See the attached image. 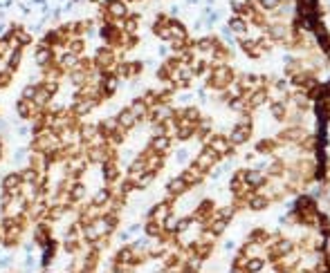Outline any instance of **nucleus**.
I'll use <instances>...</instances> for the list:
<instances>
[{
	"mask_svg": "<svg viewBox=\"0 0 330 273\" xmlns=\"http://www.w3.org/2000/svg\"><path fill=\"white\" fill-rule=\"evenodd\" d=\"M229 29L234 31V34H245V29H247V27H245V20L240 16H234L229 20Z\"/></svg>",
	"mask_w": 330,
	"mask_h": 273,
	"instance_id": "40",
	"label": "nucleus"
},
{
	"mask_svg": "<svg viewBox=\"0 0 330 273\" xmlns=\"http://www.w3.org/2000/svg\"><path fill=\"white\" fill-rule=\"evenodd\" d=\"M137 123H140V119L133 114L131 107H122V110H119V114H117V125H119V128H124L126 132H131Z\"/></svg>",
	"mask_w": 330,
	"mask_h": 273,
	"instance_id": "13",
	"label": "nucleus"
},
{
	"mask_svg": "<svg viewBox=\"0 0 330 273\" xmlns=\"http://www.w3.org/2000/svg\"><path fill=\"white\" fill-rule=\"evenodd\" d=\"M101 7L108 11V16L113 18L115 22H122L124 18L128 16V2L126 0H106Z\"/></svg>",
	"mask_w": 330,
	"mask_h": 273,
	"instance_id": "3",
	"label": "nucleus"
},
{
	"mask_svg": "<svg viewBox=\"0 0 330 273\" xmlns=\"http://www.w3.org/2000/svg\"><path fill=\"white\" fill-rule=\"evenodd\" d=\"M11 79H14V72L7 70V67H0V90L7 88L11 83Z\"/></svg>",
	"mask_w": 330,
	"mask_h": 273,
	"instance_id": "41",
	"label": "nucleus"
},
{
	"mask_svg": "<svg viewBox=\"0 0 330 273\" xmlns=\"http://www.w3.org/2000/svg\"><path fill=\"white\" fill-rule=\"evenodd\" d=\"M168 40H186V27L177 20H168Z\"/></svg>",
	"mask_w": 330,
	"mask_h": 273,
	"instance_id": "23",
	"label": "nucleus"
},
{
	"mask_svg": "<svg viewBox=\"0 0 330 273\" xmlns=\"http://www.w3.org/2000/svg\"><path fill=\"white\" fill-rule=\"evenodd\" d=\"M144 233L149 237H162L164 235V228H162V224H158V222H153V219H149V224L144 226Z\"/></svg>",
	"mask_w": 330,
	"mask_h": 273,
	"instance_id": "34",
	"label": "nucleus"
},
{
	"mask_svg": "<svg viewBox=\"0 0 330 273\" xmlns=\"http://www.w3.org/2000/svg\"><path fill=\"white\" fill-rule=\"evenodd\" d=\"M16 112H18V116L20 119H25V121H32L34 116L41 112V107L36 105V103L32 101V98H23L20 96V101L16 103Z\"/></svg>",
	"mask_w": 330,
	"mask_h": 273,
	"instance_id": "10",
	"label": "nucleus"
},
{
	"mask_svg": "<svg viewBox=\"0 0 330 273\" xmlns=\"http://www.w3.org/2000/svg\"><path fill=\"white\" fill-rule=\"evenodd\" d=\"M267 29H270V36L274 40H283V38H288V34H290V29H288L285 22H270Z\"/></svg>",
	"mask_w": 330,
	"mask_h": 273,
	"instance_id": "25",
	"label": "nucleus"
},
{
	"mask_svg": "<svg viewBox=\"0 0 330 273\" xmlns=\"http://www.w3.org/2000/svg\"><path fill=\"white\" fill-rule=\"evenodd\" d=\"M186 159V150H180L177 152V161H184Z\"/></svg>",
	"mask_w": 330,
	"mask_h": 273,
	"instance_id": "48",
	"label": "nucleus"
},
{
	"mask_svg": "<svg viewBox=\"0 0 330 273\" xmlns=\"http://www.w3.org/2000/svg\"><path fill=\"white\" fill-rule=\"evenodd\" d=\"M202 175H204L202 170H200L198 166L193 164V166H189V168H184V173H182L180 177L184 179V183H186V186H198V183L202 182Z\"/></svg>",
	"mask_w": 330,
	"mask_h": 273,
	"instance_id": "18",
	"label": "nucleus"
},
{
	"mask_svg": "<svg viewBox=\"0 0 330 273\" xmlns=\"http://www.w3.org/2000/svg\"><path fill=\"white\" fill-rule=\"evenodd\" d=\"M29 166H34V168L38 170L41 175H47V170H50L52 161L50 157H47V152H41V150H29Z\"/></svg>",
	"mask_w": 330,
	"mask_h": 273,
	"instance_id": "11",
	"label": "nucleus"
},
{
	"mask_svg": "<svg viewBox=\"0 0 330 273\" xmlns=\"http://www.w3.org/2000/svg\"><path fill=\"white\" fill-rule=\"evenodd\" d=\"M254 2H256L258 9H263V11H276L281 0H254Z\"/></svg>",
	"mask_w": 330,
	"mask_h": 273,
	"instance_id": "39",
	"label": "nucleus"
},
{
	"mask_svg": "<svg viewBox=\"0 0 330 273\" xmlns=\"http://www.w3.org/2000/svg\"><path fill=\"white\" fill-rule=\"evenodd\" d=\"M231 83H234V72H231L225 63H220V65L211 72L209 85H211V88H218V90H225V88H229Z\"/></svg>",
	"mask_w": 330,
	"mask_h": 273,
	"instance_id": "1",
	"label": "nucleus"
},
{
	"mask_svg": "<svg viewBox=\"0 0 330 273\" xmlns=\"http://www.w3.org/2000/svg\"><path fill=\"white\" fill-rule=\"evenodd\" d=\"M110 199H113V192H110V186L106 183V186H101V188H97L95 190V195H92V204L95 206H99V208H106V206L110 204Z\"/></svg>",
	"mask_w": 330,
	"mask_h": 273,
	"instance_id": "17",
	"label": "nucleus"
},
{
	"mask_svg": "<svg viewBox=\"0 0 330 273\" xmlns=\"http://www.w3.org/2000/svg\"><path fill=\"white\" fill-rule=\"evenodd\" d=\"M52 98H54V94H50L41 83H38V90H36V96H34V103H36L41 110H45V107L52 103Z\"/></svg>",
	"mask_w": 330,
	"mask_h": 273,
	"instance_id": "26",
	"label": "nucleus"
},
{
	"mask_svg": "<svg viewBox=\"0 0 330 273\" xmlns=\"http://www.w3.org/2000/svg\"><path fill=\"white\" fill-rule=\"evenodd\" d=\"M234 210H236V206H225V208H220L216 213V217H222V219H227V222H229L231 215H234Z\"/></svg>",
	"mask_w": 330,
	"mask_h": 273,
	"instance_id": "46",
	"label": "nucleus"
},
{
	"mask_svg": "<svg viewBox=\"0 0 330 273\" xmlns=\"http://www.w3.org/2000/svg\"><path fill=\"white\" fill-rule=\"evenodd\" d=\"M186 188H189V186L184 183V179H182V177H175V179H171V182L166 183V195L171 197V199H175V197L184 195Z\"/></svg>",
	"mask_w": 330,
	"mask_h": 273,
	"instance_id": "21",
	"label": "nucleus"
},
{
	"mask_svg": "<svg viewBox=\"0 0 330 273\" xmlns=\"http://www.w3.org/2000/svg\"><path fill=\"white\" fill-rule=\"evenodd\" d=\"M209 146H211L213 150H216L220 157H222V155H229L231 148H234V146H231L229 139H227V137H220V134H213L211 141H209Z\"/></svg>",
	"mask_w": 330,
	"mask_h": 273,
	"instance_id": "19",
	"label": "nucleus"
},
{
	"mask_svg": "<svg viewBox=\"0 0 330 273\" xmlns=\"http://www.w3.org/2000/svg\"><path fill=\"white\" fill-rule=\"evenodd\" d=\"M117 128H119V125H117V116H115V119H113V116H106L104 121H99V132L104 134V137H108V134L113 132V130H117Z\"/></svg>",
	"mask_w": 330,
	"mask_h": 273,
	"instance_id": "32",
	"label": "nucleus"
},
{
	"mask_svg": "<svg viewBox=\"0 0 330 273\" xmlns=\"http://www.w3.org/2000/svg\"><path fill=\"white\" fill-rule=\"evenodd\" d=\"M101 177H104V183H115L119 182V177H122V164H119L117 159H108L101 164Z\"/></svg>",
	"mask_w": 330,
	"mask_h": 273,
	"instance_id": "5",
	"label": "nucleus"
},
{
	"mask_svg": "<svg viewBox=\"0 0 330 273\" xmlns=\"http://www.w3.org/2000/svg\"><path fill=\"white\" fill-rule=\"evenodd\" d=\"M41 85H43V88H45L50 94H54V96L59 94V90H61V81H59V79H45V81H41Z\"/></svg>",
	"mask_w": 330,
	"mask_h": 273,
	"instance_id": "38",
	"label": "nucleus"
},
{
	"mask_svg": "<svg viewBox=\"0 0 330 273\" xmlns=\"http://www.w3.org/2000/svg\"><path fill=\"white\" fill-rule=\"evenodd\" d=\"M245 183H247L249 188H261L265 186V175L261 173V170H245Z\"/></svg>",
	"mask_w": 330,
	"mask_h": 273,
	"instance_id": "22",
	"label": "nucleus"
},
{
	"mask_svg": "<svg viewBox=\"0 0 330 273\" xmlns=\"http://www.w3.org/2000/svg\"><path fill=\"white\" fill-rule=\"evenodd\" d=\"M20 190H23V177H20V173H9L2 177V192L14 197V195H20Z\"/></svg>",
	"mask_w": 330,
	"mask_h": 273,
	"instance_id": "8",
	"label": "nucleus"
},
{
	"mask_svg": "<svg viewBox=\"0 0 330 273\" xmlns=\"http://www.w3.org/2000/svg\"><path fill=\"white\" fill-rule=\"evenodd\" d=\"M218 159H220V155H218L216 150H213L211 146H207L202 152L198 155V159H195V166H198L202 173H207L209 168H213V166L218 164Z\"/></svg>",
	"mask_w": 330,
	"mask_h": 273,
	"instance_id": "9",
	"label": "nucleus"
},
{
	"mask_svg": "<svg viewBox=\"0 0 330 273\" xmlns=\"http://www.w3.org/2000/svg\"><path fill=\"white\" fill-rule=\"evenodd\" d=\"M119 27H122V29L126 31L128 36H135L137 29H140V18H137V16H131V18H128V16H126V18L122 20V25H119Z\"/></svg>",
	"mask_w": 330,
	"mask_h": 273,
	"instance_id": "28",
	"label": "nucleus"
},
{
	"mask_svg": "<svg viewBox=\"0 0 330 273\" xmlns=\"http://www.w3.org/2000/svg\"><path fill=\"white\" fill-rule=\"evenodd\" d=\"M133 110V114L137 116L140 121H146L149 119V110H151V105L144 101V96H137V98H133L131 101V105H128Z\"/></svg>",
	"mask_w": 330,
	"mask_h": 273,
	"instance_id": "16",
	"label": "nucleus"
},
{
	"mask_svg": "<svg viewBox=\"0 0 330 273\" xmlns=\"http://www.w3.org/2000/svg\"><path fill=\"white\" fill-rule=\"evenodd\" d=\"M115 262H133V264H137L135 255H133V246H122V249L115 253Z\"/></svg>",
	"mask_w": 330,
	"mask_h": 273,
	"instance_id": "31",
	"label": "nucleus"
},
{
	"mask_svg": "<svg viewBox=\"0 0 330 273\" xmlns=\"http://www.w3.org/2000/svg\"><path fill=\"white\" fill-rule=\"evenodd\" d=\"M68 52L77 54V56H83V54H86V38H83V36H79V38H70Z\"/></svg>",
	"mask_w": 330,
	"mask_h": 273,
	"instance_id": "30",
	"label": "nucleus"
},
{
	"mask_svg": "<svg viewBox=\"0 0 330 273\" xmlns=\"http://www.w3.org/2000/svg\"><path fill=\"white\" fill-rule=\"evenodd\" d=\"M270 173L272 175H281V173H283V161H274V164L270 166Z\"/></svg>",
	"mask_w": 330,
	"mask_h": 273,
	"instance_id": "47",
	"label": "nucleus"
},
{
	"mask_svg": "<svg viewBox=\"0 0 330 273\" xmlns=\"http://www.w3.org/2000/svg\"><path fill=\"white\" fill-rule=\"evenodd\" d=\"M104 101V96H90V98H74L72 101V112L79 116V119H83V116H88L90 112H95V107H99V103Z\"/></svg>",
	"mask_w": 330,
	"mask_h": 273,
	"instance_id": "2",
	"label": "nucleus"
},
{
	"mask_svg": "<svg viewBox=\"0 0 330 273\" xmlns=\"http://www.w3.org/2000/svg\"><path fill=\"white\" fill-rule=\"evenodd\" d=\"M115 74L119 79H137L142 74V63L137 61H119L115 67Z\"/></svg>",
	"mask_w": 330,
	"mask_h": 273,
	"instance_id": "7",
	"label": "nucleus"
},
{
	"mask_svg": "<svg viewBox=\"0 0 330 273\" xmlns=\"http://www.w3.org/2000/svg\"><path fill=\"white\" fill-rule=\"evenodd\" d=\"M267 204H270V197H265V195H252L249 197V206H252L254 210L267 208Z\"/></svg>",
	"mask_w": 330,
	"mask_h": 273,
	"instance_id": "36",
	"label": "nucleus"
},
{
	"mask_svg": "<svg viewBox=\"0 0 330 273\" xmlns=\"http://www.w3.org/2000/svg\"><path fill=\"white\" fill-rule=\"evenodd\" d=\"M90 244H92V249H97L99 253H104V251L110 249V235H99V237H95Z\"/></svg>",
	"mask_w": 330,
	"mask_h": 273,
	"instance_id": "37",
	"label": "nucleus"
},
{
	"mask_svg": "<svg viewBox=\"0 0 330 273\" xmlns=\"http://www.w3.org/2000/svg\"><path fill=\"white\" fill-rule=\"evenodd\" d=\"M0 157H2V141H0Z\"/></svg>",
	"mask_w": 330,
	"mask_h": 273,
	"instance_id": "49",
	"label": "nucleus"
},
{
	"mask_svg": "<svg viewBox=\"0 0 330 273\" xmlns=\"http://www.w3.org/2000/svg\"><path fill=\"white\" fill-rule=\"evenodd\" d=\"M249 137H252V125L249 123H236L234 130H231V134H229V141H231V146H243Z\"/></svg>",
	"mask_w": 330,
	"mask_h": 273,
	"instance_id": "12",
	"label": "nucleus"
},
{
	"mask_svg": "<svg viewBox=\"0 0 330 273\" xmlns=\"http://www.w3.org/2000/svg\"><path fill=\"white\" fill-rule=\"evenodd\" d=\"M50 240H52V222L50 219H38L34 224V244L45 246Z\"/></svg>",
	"mask_w": 330,
	"mask_h": 273,
	"instance_id": "4",
	"label": "nucleus"
},
{
	"mask_svg": "<svg viewBox=\"0 0 330 273\" xmlns=\"http://www.w3.org/2000/svg\"><path fill=\"white\" fill-rule=\"evenodd\" d=\"M34 61H36V65L41 67V70H43V67H47V65H52V63L56 61V49L38 43L36 49H34Z\"/></svg>",
	"mask_w": 330,
	"mask_h": 273,
	"instance_id": "6",
	"label": "nucleus"
},
{
	"mask_svg": "<svg viewBox=\"0 0 330 273\" xmlns=\"http://www.w3.org/2000/svg\"><path fill=\"white\" fill-rule=\"evenodd\" d=\"M218 47V43H216V38H200L198 43H195V49L198 52H202V54H209V52H213V49Z\"/></svg>",
	"mask_w": 330,
	"mask_h": 273,
	"instance_id": "33",
	"label": "nucleus"
},
{
	"mask_svg": "<svg viewBox=\"0 0 330 273\" xmlns=\"http://www.w3.org/2000/svg\"><path fill=\"white\" fill-rule=\"evenodd\" d=\"M245 269H247V271H261V269H263V260L261 258H249L247 267H245Z\"/></svg>",
	"mask_w": 330,
	"mask_h": 273,
	"instance_id": "45",
	"label": "nucleus"
},
{
	"mask_svg": "<svg viewBox=\"0 0 330 273\" xmlns=\"http://www.w3.org/2000/svg\"><path fill=\"white\" fill-rule=\"evenodd\" d=\"M171 201H160V204H155L153 208L149 210V219H153V222L158 224H164V219L171 215Z\"/></svg>",
	"mask_w": 330,
	"mask_h": 273,
	"instance_id": "14",
	"label": "nucleus"
},
{
	"mask_svg": "<svg viewBox=\"0 0 330 273\" xmlns=\"http://www.w3.org/2000/svg\"><path fill=\"white\" fill-rule=\"evenodd\" d=\"M20 63H23V47L11 49L9 56L5 58V67H7V70H11V72H16L20 67Z\"/></svg>",
	"mask_w": 330,
	"mask_h": 273,
	"instance_id": "24",
	"label": "nucleus"
},
{
	"mask_svg": "<svg viewBox=\"0 0 330 273\" xmlns=\"http://www.w3.org/2000/svg\"><path fill=\"white\" fill-rule=\"evenodd\" d=\"M149 148L155 152H160V155H166L168 148H171V137H168V134H153Z\"/></svg>",
	"mask_w": 330,
	"mask_h": 273,
	"instance_id": "15",
	"label": "nucleus"
},
{
	"mask_svg": "<svg viewBox=\"0 0 330 273\" xmlns=\"http://www.w3.org/2000/svg\"><path fill=\"white\" fill-rule=\"evenodd\" d=\"M56 63H59V67L65 72V74H68L70 70H74V67L81 63V56H77V54H72V52H63Z\"/></svg>",
	"mask_w": 330,
	"mask_h": 273,
	"instance_id": "20",
	"label": "nucleus"
},
{
	"mask_svg": "<svg viewBox=\"0 0 330 273\" xmlns=\"http://www.w3.org/2000/svg\"><path fill=\"white\" fill-rule=\"evenodd\" d=\"M9 52H11L9 40H7L5 36H0V56H2V58H7V56H9Z\"/></svg>",
	"mask_w": 330,
	"mask_h": 273,
	"instance_id": "44",
	"label": "nucleus"
},
{
	"mask_svg": "<svg viewBox=\"0 0 330 273\" xmlns=\"http://www.w3.org/2000/svg\"><path fill=\"white\" fill-rule=\"evenodd\" d=\"M270 112H272V116H274L276 121H283L285 114H288V107H285V103L274 101V103H272V107H270Z\"/></svg>",
	"mask_w": 330,
	"mask_h": 273,
	"instance_id": "35",
	"label": "nucleus"
},
{
	"mask_svg": "<svg viewBox=\"0 0 330 273\" xmlns=\"http://www.w3.org/2000/svg\"><path fill=\"white\" fill-rule=\"evenodd\" d=\"M36 90H38V83L25 85V88L20 90V96H23V98H32V101H34V96H36Z\"/></svg>",
	"mask_w": 330,
	"mask_h": 273,
	"instance_id": "42",
	"label": "nucleus"
},
{
	"mask_svg": "<svg viewBox=\"0 0 330 273\" xmlns=\"http://www.w3.org/2000/svg\"><path fill=\"white\" fill-rule=\"evenodd\" d=\"M274 150V141L272 139H263V141L256 143V152H270Z\"/></svg>",
	"mask_w": 330,
	"mask_h": 273,
	"instance_id": "43",
	"label": "nucleus"
},
{
	"mask_svg": "<svg viewBox=\"0 0 330 273\" xmlns=\"http://www.w3.org/2000/svg\"><path fill=\"white\" fill-rule=\"evenodd\" d=\"M20 177H23V182H25V183H36L38 179L45 177V175H41L36 168H34V166H29V164H27L23 170H20Z\"/></svg>",
	"mask_w": 330,
	"mask_h": 273,
	"instance_id": "27",
	"label": "nucleus"
},
{
	"mask_svg": "<svg viewBox=\"0 0 330 273\" xmlns=\"http://www.w3.org/2000/svg\"><path fill=\"white\" fill-rule=\"evenodd\" d=\"M70 195H72V201H83V197H86V183L81 179H74L72 188H70Z\"/></svg>",
	"mask_w": 330,
	"mask_h": 273,
	"instance_id": "29",
	"label": "nucleus"
}]
</instances>
